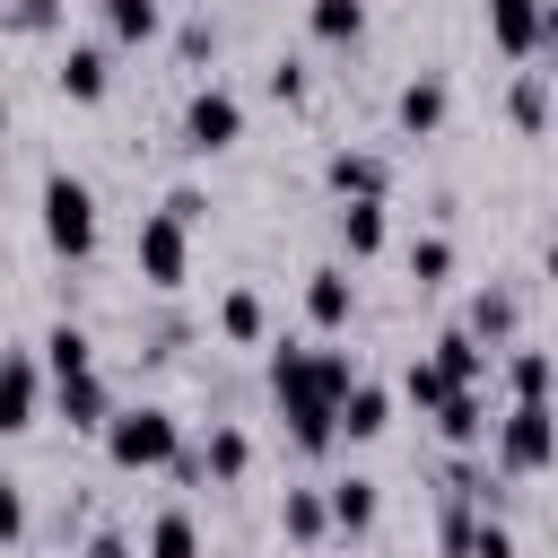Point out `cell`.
<instances>
[{
  "mask_svg": "<svg viewBox=\"0 0 558 558\" xmlns=\"http://www.w3.org/2000/svg\"><path fill=\"white\" fill-rule=\"evenodd\" d=\"M514 323H523V296H514V288H480V296H471V314H462V331H471L488 357L514 340Z\"/></svg>",
  "mask_w": 558,
  "mask_h": 558,
  "instance_id": "15",
  "label": "cell"
},
{
  "mask_svg": "<svg viewBox=\"0 0 558 558\" xmlns=\"http://www.w3.org/2000/svg\"><path fill=\"white\" fill-rule=\"evenodd\" d=\"M192 471L218 480V488H235V480L253 471V436H244V427H209V445L192 453Z\"/></svg>",
  "mask_w": 558,
  "mask_h": 558,
  "instance_id": "18",
  "label": "cell"
},
{
  "mask_svg": "<svg viewBox=\"0 0 558 558\" xmlns=\"http://www.w3.org/2000/svg\"><path fill=\"white\" fill-rule=\"evenodd\" d=\"M436 436H445V445H480V436H488V401H480V384H453V392L436 401Z\"/></svg>",
  "mask_w": 558,
  "mask_h": 558,
  "instance_id": "21",
  "label": "cell"
},
{
  "mask_svg": "<svg viewBox=\"0 0 558 558\" xmlns=\"http://www.w3.org/2000/svg\"><path fill=\"white\" fill-rule=\"evenodd\" d=\"M201 209H209V201H201L192 183H174V192H166V218H174V227H201Z\"/></svg>",
  "mask_w": 558,
  "mask_h": 558,
  "instance_id": "35",
  "label": "cell"
},
{
  "mask_svg": "<svg viewBox=\"0 0 558 558\" xmlns=\"http://www.w3.org/2000/svg\"><path fill=\"white\" fill-rule=\"evenodd\" d=\"M148 558H201V523H192V506H166V514L148 523Z\"/></svg>",
  "mask_w": 558,
  "mask_h": 558,
  "instance_id": "27",
  "label": "cell"
},
{
  "mask_svg": "<svg viewBox=\"0 0 558 558\" xmlns=\"http://www.w3.org/2000/svg\"><path fill=\"white\" fill-rule=\"evenodd\" d=\"M305 35L331 44V52H349L366 35V0H305Z\"/></svg>",
  "mask_w": 558,
  "mask_h": 558,
  "instance_id": "22",
  "label": "cell"
},
{
  "mask_svg": "<svg viewBox=\"0 0 558 558\" xmlns=\"http://www.w3.org/2000/svg\"><path fill=\"white\" fill-rule=\"evenodd\" d=\"M270 96H288V105H296V96H305V61H279V70H270Z\"/></svg>",
  "mask_w": 558,
  "mask_h": 558,
  "instance_id": "36",
  "label": "cell"
},
{
  "mask_svg": "<svg viewBox=\"0 0 558 558\" xmlns=\"http://www.w3.org/2000/svg\"><path fill=\"white\" fill-rule=\"evenodd\" d=\"M61 26V0H9V35H52Z\"/></svg>",
  "mask_w": 558,
  "mask_h": 558,
  "instance_id": "31",
  "label": "cell"
},
{
  "mask_svg": "<svg viewBox=\"0 0 558 558\" xmlns=\"http://www.w3.org/2000/svg\"><path fill=\"white\" fill-rule=\"evenodd\" d=\"M17 541H26V488L0 471V549H17Z\"/></svg>",
  "mask_w": 558,
  "mask_h": 558,
  "instance_id": "32",
  "label": "cell"
},
{
  "mask_svg": "<svg viewBox=\"0 0 558 558\" xmlns=\"http://www.w3.org/2000/svg\"><path fill=\"white\" fill-rule=\"evenodd\" d=\"M349 384H357V357L331 349V340H323V349H296V340L270 349V401H279L296 453H331V445H340V436H331V410H340Z\"/></svg>",
  "mask_w": 558,
  "mask_h": 558,
  "instance_id": "1",
  "label": "cell"
},
{
  "mask_svg": "<svg viewBox=\"0 0 558 558\" xmlns=\"http://www.w3.org/2000/svg\"><path fill=\"white\" fill-rule=\"evenodd\" d=\"M506 113H514V131H532V140H541V122H549V70H523V78H514V96H506Z\"/></svg>",
  "mask_w": 558,
  "mask_h": 558,
  "instance_id": "28",
  "label": "cell"
},
{
  "mask_svg": "<svg viewBox=\"0 0 558 558\" xmlns=\"http://www.w3.org/2000/svg\"><path fill=\"white\" fill-rule=\"evenodd\" d=\"M279 532H288L296 549H314V541L331 532V523H323V488H288V497H279Z\"/></svg>",
  "mask_w": 558,
  "mask_h": 558,
  "instance_id": "26",
  "label": "cell"
},
{
  "mask_svg": "<svg viewBox=\"0 0 558 558\" xmlns=\"http://www.w3.org/2000/svg\"><path fill=\"white\" fill-rule=\"evenodd\" d=\"M52 87H61L70 105H105V87H113V52H105V44H70L61 70H52Z\"/></svg>",
  "mask_w": 558,
  "mask_h": 558,
  "instance_id": "14",
  "label": "cell"
},
{
  "mask_svg": "<svg viewBox=\"0 0 558 558\" xmlns=\"http://www.w3.org/2000/svg\"><path fill=\"white\" fill-rule=\"evenodd\" d=\"M497 436V471L506 480H541L549 471V401H514L506 418H488Z\"/></svg>",
  "mask_w": 558,
  "mask_h": 558,
  "instance_id": "5",
  "label": "cell"
},
{
  "mask_svg": "<svg viewBox=\"0 0 558 558\" xmlns=\"http://www.w3.org/2000/svg\"><path fill=\"white\" fill-rule=\"evenodd\" d=\"M52 401H61V418H70L78 436H96V427L113 418V384H105L96 366H87V375H61V384H52Z\"/></svg>",
  "mask_w": 558,
  "mask_h": 558,
  "instance_id": "16",
  "label": "cell"
},
{
  "mask_svg": "<svg viewBox=\"0 0 558 558\" xmlns=\"http://www.w3.org/2000/svg\"><path fill=\"white\" fill-rule=\"evenodd\" d=\"M410 279H418V288H445V279H453V244H445V235H418V244H410Z\"/></svg>",
  "mask_w": 558,
  "mask_h": 558,
  "instance_id": "29",
  "label": "cell"
},
{
  "mask_svg": "<svg viewBox=\"0 0 558 558\" xmlns=\"http://www.w3.org/2000/svg\"><path fill=\"white\" fill-rule=\"evenodd\" d=\"M218 331H227L235 349H262V331H270L262 296H253V288H227V296H218Z\"/></svg>",
  "mask_w": 558,
  "mask_h": 558,
  "instance_id": "25",
  "label": "cell"
},
{
  "mask_svg": "<svg viewBox=\"0 0 558 558\" xmlns=\"http://www.w3.org/2000/svg\"><path fill=\"white\" fill-rule=\"evenodd\" d=\"M44 418V366L35 349H0V436H26Z\"/></svg>",
  "mask_w": 558,
  "mask_h": 558,
  "instance_id": "8",
  "label": "cell"
},
{
  "mask_svg": "<svg viewBox=\"0 0 558 558\" xmlns=\"http://www.w3.org/2000/svg\"><path fill=\"white\" fill-rule=\"evenodd\" d=\"M384 427H392V392H384L375 375H357V384L340 392V410H331V436H340V445H375Z\"/></svg>",
  "mask_w": 558,
  "mask_h": 558,
  "instance_id": "12",
  "label": "cell"
},
{
  "mask_svg": "<svg viewBox=\"0 0 558 558\" xmlns=\"http://www.w3.org/2000/svg\"><path fill=\"white\" fill-rule=\"evenodd\" d=\"M462 558H514V532H506L497 514H480V523H471V549H462Z\"/></svg>",
  "mask_w": 558,
  "mask_h": 558,
  "instance_id": "34",
  "label": "cell"
},
{
  "mask_svg": "<svg viewBox=\"0 0 558 558\" xmlns=\"http://www.w3.org/2000/svg\"><path fill=\"white\" fill-rule=\"evenodd\" d=\"M488 44L506 61H541L558 44V9L549 0H488Z\"/></svg>",
  "mask_w": 558,
  "mask_h": 558,
  "instance_id": "6",
  "label": "cell"
},
{
  "mask_svg": "<svg viewBox=\"0 0 558 558\" xmlns=\"http://www.w3.org/2000/svg\"><path fill=\"white\" fill-rule=\"evenodd\" d=\"M35 209H44V253H52V262H87V253H96V192H87L70 166L44 174Z\"/></svg>",
  "mask_w": 558,
  "mask_h": 558,
  "instance_id": "3",
  "label": "cell"
},
{
  "mask_svg": "<svg viewBox=\"0 0 558 558\" xmlns=\"http://www.w3.org/2000/svg\"><path fill=\"white\" fill-rule=\"evenodd\" d=\"M131 270H140L157 296H174V288L192 279V227H174L166 209H148V218H140V244H131Z\"/></svg>",
  "mask_w": 558,
  "mask_h": 558,
  "instance_id": "4",
  "label": "cell"
},
{
  "mask_svg": "<svg viewBox=\"0 0 558 558\" xmlns=\"http://www.w3.org/2000/svg\"><path fill=\"white\" fill-rule=\"evenodd\" d=\"M384 235H392L384 201H340V253H349V262H375V253H384Z\"/></svg>",
  "mask_w": 558,
  "mask_h": 558,
  "instance_id": "19",
  "label": "cell"
},
{
  "mask_svg": "<svg viewBox=\"0 0 558 558\" xmlns=\"http://www.w3.org/2000/svg\"><path fill=\"white\" fill-rule=\"evenodd\" d=\"M506 392L514 401H549V349H532V340H506Z\"/></svg>",
  "mask_w": 558,
  "mask_h": 558,
  "instance_id": "24",
  "label": "cell"
},
{
  "mask_svg": "<svg viewBox=\"0 0 558 558\" xmlns=\"http://www.w3.org/2000/svg\"><path fill=\"white\" fill-rule=\"evenodd\" d=\"M87 558H131V541H122V532H113V523H105V532H96V541H87Z\"/></svg>",
  "mask_w": 558,
  "mask_h": 558,
  "instance_id": "37",
  "label": "cell"
},
{
  "mask_svg": "<svg viewBox=\"0 0 558 558\" xmlns=\"http://www.w3.org/2000/svg\"><path fill=\"white\" fill-rule=\"evenodd\" d=\"M323 192H331V201H384V192H392V166H384L375 148H331V157H323Z\"/></svg>",
  "mask_w": 558,
  "mask_h": 558,
  "instance_id": "11",
  "label": "cell"
},
{
  "mask_svg": "<svg viewBox=\"0 0 558 558\" xmlns=\"http://www.w3.org/2000/svg\"><path fill=\"white\" fill-rule=\"evenodd\" d=\"M349 314H357V279H349V262H314V270H305V323H314L323 340H340Z\"/></svg>",
  "mask_w": 558,
  "mask_h": 558,
  "instance_id": "9",
  "label": "cell"
},
{
  "mask_svg": "<svg viewBox=\"0 0 558 558\" xmlns=\"http://www.w3.org/2000/svg\"><path fill=\"white\" fill-rule=\"evenodd\" d=\"M427 366H436V375H445V384H488V349H480V340H471V331H462V323H453V331H436V340H427Z\"/></svg>",
  "mask_w": 558,
  "mask_h": 558,
  "instance_id": "17",
  "label": "cell"
},
{
  "mask_svg": "<svg viewBox=\"0 0 558 558\" xmlns=\"http://www.w3.org/2000/svg\"><path fill=\"white\" fill-rule=\"evenodd\" d=\"M471 523H480V506H462V497H453V506H445V523H436L445 558H462V549H471Z\"/></svg>",
  "mask_w": 558,
  "mask_h": 558,
  "instance_id": "33",
  "label": "cell"
},
{
  "mask_svg": "<svg viewBox=\"0 0 558 558\" xmlns=\"http://www.w3.org/2000/svg\"><path fill=\"white\" fill-rule=\"evenodd\" d=\"M244 140V96L235 87H192V105H183V148L192 157H218V148H235Z\"/></svg>",
  "mask_w": 558,
  "mask_h": 558,
  "instance_id": "7",
  "label": "cell"
},
{
  "mask_svg": "<svg viewBox=\"0 0 558 558\" xmlns=\"http://www.w3.org/2000/svg\"><path fill=\"white\" fill-rule=\"evenodd\" d=\"M96 436H105V462H113V471H166V462L183 453V418H174L166 401H131V410L113 401V418H105Z\"/></svg>",
  "mask_w": 558,
  "mask_h": 558,
  "instance_id": "2",
  "label": "cell"
},
{
  "mask_svg": "<svg viewBox=\"0 0 558 558\" xmlns=\"http://www.w3.org/2000/svg\"><path fill=\"white\" fill-rule=\"evenodd\" d=\"M35 366H44L52 384H61V375H87V366H96V340H87V323H70V314H61V323L44 331V357H35Z\"/></svg>",
  "mask_w": 558,
  "mask_h": 558,
  "instance_id": "20",
  "label": "cell"
},
{
  "mask_svg": "<svg viewBox=\"0 0 558 558\" xmlns=\"http://www.w3.org/2000/svg\"><path fill=\"white\" fill-rule=\"evenodd\" d=\"M375 514H384V488H375L366 471H349V480H331V488H323V523H331L340 541H366V532H375Z\"/></svg>",
  "mask_w": 558,
  "mask_h": 558,
  "instance_id": "13",
  "label": "cell"
},
{
  "mask_svg": "<svg viewBox=\"0 0 558 558\" xmlns=\"http://www.w3.org/2000/svg\"><path fill=\"white\" fill-rule=\"evenodd\" d=\"M96 17H105L113 44H157L166 35V0H96Z\"/></svg>",
  "mask_w": 558,
  "mask_h": 558,
  "instance_id": "23",
  "label": "cell"
},
{
  "mask_svg": "<svg viewBox=\"0 0 558 558\" xmlns=\"http://www.w3.org/2000/svg\"><path fill=\"white\" fill-rule=\"evenodd\" d=\"M445 113H453V87H445L436 70L401 78V96H392V131H401V140H436V131H445Z\"/></svg>",
  "mask_w": 558,
  "mask_h": 558,
  "instance_id": "10",
  "label": "cell"
},
{
  "mask_svg": "<svg viewBox=\"0 0 558 558\" xmlns=\"http://www.w3.org/2000/svg\"><path fill=\"white\" fill-rule=\"evenodd\" d=\"M401 392H410V401H418V410H436V401H445V392H453V384H445V375H436V366H427V357H410V366H401Z\"/></svg>",
  "mask_w": 558,
  "mask_h": 558,
  "instance_id": "30",
  "label": "cell"
},
{
  "mask_svg": "<svg viewBox=\"0 0 558 558\" xmlns=\"http://www.w3.org/2000/svg\"><path fill=\"white\" fill-rule=\"evenodd\" d=\"M0 140H9V96H0Z\"/></svg>",
  "mask_w": 558,
  "mask_h": 558,
  "instance_id": "38",
  "label": "cell"
}]
</instances>
